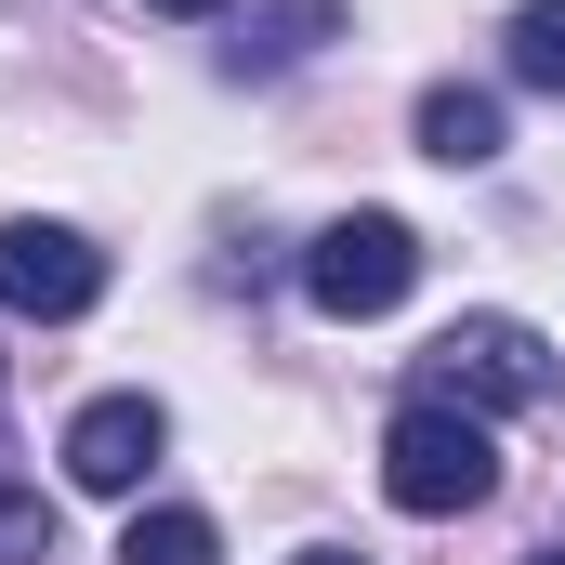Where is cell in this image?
I'll return each instance as SVG.
<instances>
[{
	"mask_svg": "<svg viewBox=\"0 0 565 565\" xmlns=\"http://www.w3.org/2000/svg\"><path fill=\"white\" fill-rule=\"evenodd\" d=\"M513 79L526 93H565V0H526L513 13Z\"/></svg>",
	"mask_w": 565,
	"mask_h": 565,
	"instance_id": "9c48e42d",
	"label": "cell"
},
{
	"mask_svg": "<svg viewBox=\"0 0 565 565\" xmlns=\"http://www.w3.org/2000/svg\"><path fill=\"white\" fill-rule=\"evenodd\" d=\"M316 40H342V0H264L237 40H224V66L237 79H277V66H302Z\"/></svg>",
	"mask_w": 565,
	"mask_h": 565,
	"instance_id": "8992f818",
	"label": "cell"
},
{
	"mask_svg": "<svg viewBox=\"0 0 565 565\" xmlns=\"http://www.w3.org/2000/svg\"><path fill=\"white\" fill-rule=\"evenodd\" d=\"M106 302V250L79 237V224H40V211H13L0 224V316H93Z\"/></svg>",
	"mask_w": 565,
	"mask_h": 565,
	"instance_id": "277c9868",
	"label": "cell"
},
{
	"mask_svg": "<svg viewBox=\"0 0 565 565\" xmlns=\"http://www.w3.org/2000/svg\"><path fill=\"white\" fill-rule=\"evenodd\" d=\"M289 565H369V553H289Z\"/></svg>",
	"mask_w": 565,
	"mask_h": 565,
	"instance_id": "7c38bea8",
	"label": "cell"
},
{
	"mask_svg": "<svg viewBox=\"0 0 565 565\" xmlns=\"http://www.w3.org/2000/svg\"><path fill=\"white\" fill-rule=\"evenodd\" d=\"M0 565H53V500L0 473Z\"/></svg>",
	"mask_w": 565,
	"mask_h": 565,
	"instance_id": "30bf717a",
	"label": "cell"
},
{
	"mask_svg": "<svg viewBox=\"0 0 565 565\" xmlns=\"http://www.w3.org/2000/svg\"><path fill=\"white\" fill-rule=\"evenodd\" d=\"M158 447H171V408H158V395H93V408L66 422V473H79L93 500H132L145 473H158Z\"/></svg>",
	"mask_w": 565,
	"mask_h": 565,
	"instance_id": "5b68a950",
	"label": "cell"
},
{
	"mask_svg": "<svg viewBox=\"0 0 565 565\" xmlns=\"http://www.w3.org/2000/svg\"><path fill=\"white\" fill-rule=\"evenodd\" d=\"M526 565H565V540H553V553H526Z\"/></svg>",
	"mask_w": 565,
	"mask_h": 565,
	"instance_id": "4fadbf2b",
	"label": "cell"
},
{
	"mask_svg": "<svg viewBox=\"0 0 565 565\" xmlns=\"http://www.w3.org/2000/svg\"><path fill=\"white\" fill-rule=\"evenodd\" d=\"M422 158H434V171H487V158H500V93L434 79V93H422Z\"/></svg>",
	"mask_w": 565,
	"mask_h": 565,
	"instance_id": "52a82bcc",
	"label": "cell"
},
{
	"mask_svg": "<svg viewBox=\"0 0 565 565\" xmlns=\"http://www.w3.org/2000/svg\"><path fill=\"white\" fill-rule=\"evenodd\" d=\"M382 500H395V513H422V526L487 513V500H500V447H487V422H473V408H447V395H422L408 422L382 434Z\"/></svg>",
	"mask_w": 565,
	"mask_h": 565,
	"instance_id": "6da1fadb",
	"label": "cell"
},
{
	"mask_svg": "<svg viewBox=\"0 0 565 565\" xmlns=\"http://www.w3.org/2000/svg\"><path fill=\"white\" fill-rule=\"evenodd\" d=\"M145 13H224V0H145Z\"/></svg>",
	"mask_w": 565,
	"mask_h": 565,
	"instance_id": "8fae6325",
	"label": "cell"
},
{
	"mask_svg": "<svg viewBox=\"0 0 565 565\" xmlns=\"http://www.w3.org/2000/svg\"><path fill=\"white\" fill-rule=\"evenodd\" d=\"M422 395H447V408H540L553 395V342L526 316H460V329H434Z\"/></svg>",
	"mask_w": 565,
	"mask_h": 565,
	"instance_id": "7a4b0ae2",
	"label": "cell"
},
{
	"mask_svg": "<svg viewBox=\"0 0 565 565\" xmlns=\"http://www.w3.org/2000/svg\"><path fill=\"white\" fill-rule=\"evenodd\" d=\"M302 289H316V316H395L408 289H422V237L395 224V211H342L316 250H302Z\"/></svg>",
	"mask_w": 565,
	"mask_h": 565,
	"instance_id": "3957f363",
	"label": "cell"
},
{
	"mask_svg": "<svg viewBox=\"0 0 565 565\" xmlns=\"http://www.w3.org/2000/svg\"><path fill=\"white\" fill-rule=\"evenodd\" d=\"M119 565H224V540H211V513H132Z\"/></svg>",
	"mask_w": 565,
	"mask_h": 565,
	"instance_id": "ba28073f",
	"label": "cell"
}]
</instances>
